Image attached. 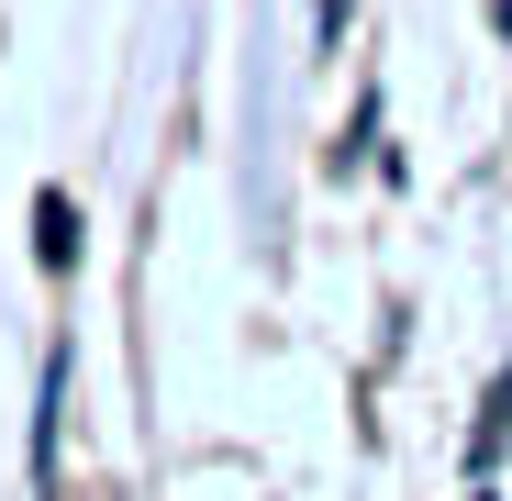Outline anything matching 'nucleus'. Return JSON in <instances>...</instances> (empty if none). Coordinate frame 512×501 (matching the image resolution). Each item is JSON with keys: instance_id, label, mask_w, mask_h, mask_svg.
Returning a JSON list of instances; mask_svg holds the SVG:
<instances>
[{"instance_id": "1", "label": "nucleus", "mask_w": 512, "mask_h": 501, "mask_svg": "<svg viewBox=\"0 0 512 501\" xmlns=\"http://www.w3.org/2000/svg\"><path fill=\"white\" fill-rule=\"evenodd\" d=\"M34 257H45V268H78V212H67V190L34 201Z\"/></svg>"}]
</instances>
